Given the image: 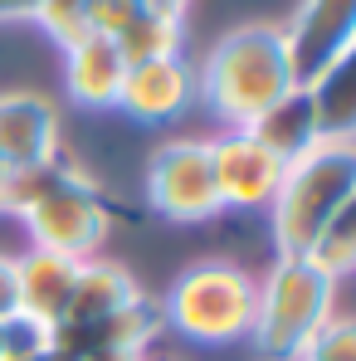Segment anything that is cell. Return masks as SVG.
Returning a JSON list of instances; mask_svg holds the SVG:
<instances>
[{"label":"cell","instance_id":"ba28073f","mask_svg":"<svg viewBox=\"0 0 356 361\" xmlns=\"http://www.w3.org/2000/svg\"><path fill=\"white\" fill-rule=\"evenodd\" d=\"M0 161L10 171H49L59 152V108L39 93H0Z\"/></svg>","mask_w":356,"mask_h":361},{"label":"cell","instance_id":"603a6c76","mask_svg":"<svg viewBox=\"0 0 356 361\" xmlns=\"http://www.w3.org/2000/svg\"><path fill=\"white\" fill-rule=\"evenodd\" d=\"M39 0H0V20H35Z\"/></svg>","mask_w":356,"mask_h":361},{"label":"cell","instance_id":"3957f363","mask_svg":"<svg viewBox=\"0 0 356 361\" xmlns=\"http://www.w3.org/2000/svg\"><path fill=\"white\" fill-rule=\"evenodd\" d=\"M337 312V279L312 264V254H278L274 269L259 279L254 298V342L274 361H297L322 322Z\"/></svg>","mask_w":356,"mask_h":361},{"label":"cell","instance_id":"8fae6325","mask_svg":"<svg viewBox=\"0 0 356 361\" xmlns=\"http://www.w3.org/2000/svg\"><path fill=\"white\" fill-rule=\"evenodd\" d=\"M283 35H288V49H293L297 83H307L356 35V0H302Z\"/></svg>","mask_w":356,"mask_h":361},{"label":"cell","instance_id":"277c9868","mask_svg":"<svg viewBox=\"0 0 356 361\" xmlns=\"http://www.w3.org/2000/svg\"><path fill=\"white\" fill-rule=\"evenodd\" d=\"M254 298H259L254 274L225 259H205L176 274L161 312H166V327H176L180 337L205 347H230L254 332Z\"/></svg>","mask_w":356,"mask_h":361},{"label":"cell","instance_id":"2e32d148","mask_svg":"<svg viewBox=\"0 0 356 361\" xmlns=\"http://www.w3.org/2000/svg\"><path fill=\"white\" fill-rule=\"evenodd\" d=\"M132 298H142L137 279L122 269V264H108V259H88L78 264V283H73V298L63 307L59 327H83V322H98L108 312L127 307Z\"/></svg>","mask_w":356,"mask_h":361},{"label":"cell","instance_id":"e0dca14e","mask_svg":"<svg viewBox=\"0 0 356 361\" xmlns=\"http://www.w3.org/2000/svg\"><path fill=\"white\" fill-rule=\"evenodd\" d=\"M118 54L127 63H147V59H180L185 49V25L180 15H161V10H142L118 39Z\"/></svg>","mask_w":356,"mask_h":361},{"label":"cell","instance_id":"8992f818","mask_svg":"<svg viewBox=\"0 0 356 361\" xmlns=\"http://www.w3.org/2000/svg\"><path fill=\"white\" fill-rule=\"evenodd\" d=\"M147 200L156 215L195 225L220 215V190H215V161H210V142L200 137H176L166 147L152 152L147 161Z\"/></svg>","mask_w":356,"mask_h":361},{"label":"cell","instance_id":"ffe728a7","mask_svg":"<svg viewBox=\"0 0 356 361\" xmlns=\"http://www.w3.org/2000/svg\"><path fill=\"white\" fill-rule=\"evenodd\" d=\"M297 361H356V312H332Z\"/></svg>","mask_w":356,"mask_h":361},{"label":"cell","instance_id":"6da1fadb","mask_svg":"<svg viewBox=\"0 0 356 361\" xmlns=\"http://www.w3.org/2000/svg\"><path fill=\"white\" fill-rule=\"evenodd\" d=\"M293 88L297 68L288 35H283V25H269V20H249L230 35H220L195 73V98L230 132H244L259 113H269Z\"/></svg>","mask_w":356,"mask_h":361},{"label":"cell","instance_id":"4fadbf2b","mask_svg":"<svg viewBox=\"0 0 356 361\" xmlns=\"http://www.w3.org/2000/svg\"><path fill=\"white\" fill-rule=\"evenodd\" d=\"M302 88L312 98L317 132L332 137V142H356V35Z\"/></svg>","mask_w":356,"mask_h":361},{"label":"cell","instance_id":"9c48e42d","mask_svg":"<svg viewBox=\"0 0 356 361\" xmlns=\"http://www.w3.org/2000/svg\"><path fill=\"white\" fill-rule=\"evenodd\" d=\"M161 327H166L161 302H152L147 293H142V298H132L127 307L98 317V322L54 327V332H49V347H54L59 357H68V361L88 357V352H137V357H142V352L161 337Z\"/></svg>","mask_w":356,"mask_h":361},{"label":"cell","instance_id":"d4e9b609","mask_svg":"<svg viewBox=\"0 0 356 361\" xmlns=\"http://www.w3.org/2000/svg\"><path fill=\"white\" fill-rule=\"evenodd\" d=\"M78 361H142L137 352H88V357H78Z\"/></svg>","mask_w":356,"mask_h":361},{"label":"cell","instance_id":"cb8c5ba5","mask_svg":"<svg viewBox=\"0 0 356 361\" xmlns=\"http://www.w3.org/2000/svg\"><path fill=\"white\" fill-rule=\"evenodd\" d=\"M147 10H161V15H185V5L190 0H142Z\"/></svg>","mask_w":356,"mask_h":361},{"label":"cell","instance_id":"9a60e30c","mask_svg":"<svg viewBox=\"0 0 356 361\" xmlns=\"http://www.w3.org/2000/svg\"><path fill=\"white\" fill-rule=\"evenodd\" d=\"M264 152H274L283 166L302 157L312 142H322V132H317V113H312V98H307V88L297 83L293 93H283L269 113H259V118L244 127Z\"/></svg>","mask_w":356,"mask_h":361},{"label":"cell","instance_id":"5b68a950","mask_svg":"<svg viewBox=\"0 0 356 361\" xmlns=\"http://www.w3.org/2000/svg\"><path fill=\"white\" fill-rule=\"evenodd\" d=\"M35 249H49V254H63V259H98L103 240L113 235V205L108 195L83 176L73 161H59L49 166L30 210L20 215Z\"/></svg>","mask_w":356,"mask_h":361},{"label":"cell","instance_id":"4316f807","mask_svg":"<svg viewBox=\"0 0 356 361\" xmlns=\"http://www.w3.org/2000/svg\"><path fill=\"white\" fill-rule=\"evenodd\" d=\"M0 361H5V322H0Z\"/></svg>","mask_w":356,"mask_h":361},{"label":"cell","instance_id":"5bb4252c","mask_svg":"<svg viewBox=\"0 0 356 361\" xmlns=\"http://www.w3.org/2000/svg\"><path fill=\"white\" fill-rule=\"evenodd\" d=\"M122 78H127V59L118 54V44L103 39V35H88L83 44L63 49V83H68V98L83 103V108H118Z\"/></svg>","mask_w":356,"mask_h":361},{"label":"cell","instance_id":"52a82bcc","mask_svg":"<svg viewBox=\"0 0 356 361\" xmlns=\"http://www.w3.org/2000/svg\"><path fill=\"white\" fill-rule=\"evenodd\" d=\"M210 161H215V190H220V210H269L274 190L283 180V161L274 152H264L249 132H225L210 142Z\"/></svg>","mask_w":356,"mask_h":361},{"label":"cell","instance_id":"7402d4cb","mask_svg":"<svg viewBox=\"0 0 356 361\" xmlns=\"http://www.w3.org/2000/svg\"><path fill=\"white\" fill-rule=\"evenodd\" d=\"M10 317H20V269H15V259L0 254V322H10Z\"/></svg>","mask_w":356,"mask_h":361},{"label":"cell","instance_id":"44dd1931","mask_svg":"<svg viewBox=\"0 0 356 361\" xmlns=\"http://www.w3.org/2000/svg\"><path fill=\"white\" fill-rule=\"evenodd\" d=\"M147 5L142 0H88V25H93V35H103V39H118L122 30L142 15Z\"/></svg>","mask_w":356,"mask_h":361},{"label":"cell","instance_id":"484cf974","mask_svg":"<svg viewBox=\"0 0 356 361\" xmlns=\"http://www.w3.org/2000/svg\"><path fill=\"white\" fill-rule=\"evenodd\" d=\"M5 185H10V166L0 161V200H5Z\"/></svg>","mask_w":356,"mask_h":361},{"label":"cell","instance_id":"ac0fdd59","mask_svg":"<svg viewBox=\"0 0 356 361\" xmlns=\"http://www.w3.org/2000/svg\"><path fill=\"white\" fill-rule=\"evenodd\" d=\"M307 254H312V264H322L337 283H342L347 274H356V190L342 200V210L327 220V230L317 235V244H312Z\"/></svg>","mask_w":356,"mask_h":361},{"label":"cell","instance_id":"30bf717a","mask_svg":"<svg viewBox=\"0 0 356 361\" xmlns=\"http://www.w3.org/2000/svg\"><path fill=\"white\" fill-rule=\"evenodd\" d=\"M195 103V68L185 59H147V63H127L122 78L118 108L142 127L180 118Z\"/></svg>","mask_w":356,"mask_h":361},{"label":"cell","instance_id":"d6986e66","mask_svg":"<svg viewBox=\"0 0 356 361\" xmlns=\"http://www.w3.org/2000/svg\"><path fill=\"white\" fill-rule=\"evenodd\" d=\"M35 20L44 25V35H49L54 44H63V49L83 44V39L93 35V25H88V0H39Z\"/></svg>","mask_w":356,"mask_h":361},{"label":"cell","instance_id":"7c38bea8","mask_svg":"<svg viewBox=\"0 0 356 361\" xmlns=\"http://www.w3.org/2000/svg\"><path fill=\"white\" fill-rule=\"evenodd\" d=\"M15 269H20V317L54 332L63 322L68 298H73V283H78V259L30 249L25 259H15Z\"/></svg>","mask_w":356,"mask_h":361},{"label":"cell","instance_id":"7a4b0ae2","mask_svg":"<svg viewBox=\"0 0 356 361\" xmlns=\"http://www.w3.org/2000/svg\"><path fill=\"white\" fill-rule=\"evenodd\" d=\"M352 190H356V142L322 137L302 157H293L283 166L278 190H274V205H269L278 254H307Z\"/></svg>","mask_w":356,"mask_h":361}]
</instances>
